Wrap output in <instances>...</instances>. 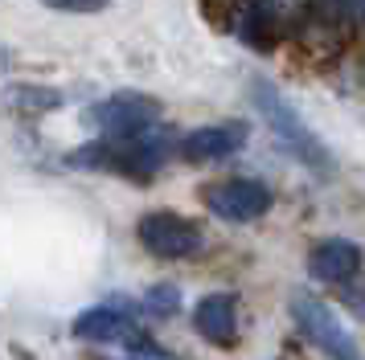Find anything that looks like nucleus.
Returning <instances> with one entry per match:
<instances>
[{"instance_id": "nucleus-1", "label": "nucleus", "mask_w": 365, "mask_h": 360, "mask_svg": "<svg viewBox=\"0 0 365 360\" xmlns=\"http://www.w3.org/2000/svg\"><path fill=\"white\" fill-rule=\"evenodd\" d=\"M250 102H255V111L267 119V127L275 131V139H279L299 164H308L312 172L329 176L332 172V152L324 147V139L304 123V115L283 98V90L275 86V82H267L263 74H255V78H250Z\"/></svg>"}, {"instance_id": "nucleus-2", "label": "nucleus", "mask_w": 365, "mask_h": 360, "mask_svg": "<svg viewBox=\"0 0 365 360\" xmlns=\"http://www.w3.org/2000/svg\"><path fill=\"white\" fill-rule=\"evenodd\" d=\"M168 156V144L156 135H135V139H95V144L74 147L66 156L70 168H91V172H119L132 180H148Z\"/></svg>"}, {"instance_id": "nucleus-3", "label": "nucleus", "mask_w": 365, "mask_h": 360, "mask_svg": "<svg viewBox=\"0 0 365 360\" xmlns=\"http://www.w3.org/2000/svg\"><path fill=\"white\" fill-rule=\"evenodd\" d=\"M160 111H165V107H160L156 98L140 95V90H119V95H111V98L91 102L83 111V123L95 127L103 139H135V135L156 131Z\"/></svg>"}, {"instance_id": "nucleus-4", "label": "nucleus", "mask_w": 365, "mask_h": 360, "mask_svg": "<svg viewBox=\"0 0 365 360\" xmlns=\"http://www.w3.org/2000/svg\"><path fill=\"white\" fill-rule=\"evenodd\" d=\"M292 319H296L299 336L308 344H316L329 360H361V348L353 340V332L345 327V319L324 299H316L312 291L292 295Z\"/></svg>"}, {"instance_id": "nucleus-5", "label": "nucleus", "mask_w": 365, "mask_h": 360, "mask_svg": "<svg viewBox=\"0 0 365 360\" xmlns=\"http://www.w3.org/2000/svg\"><path fill=\"white\" fill-rule=\"evenodd\" d=\"M135 238L140 245L148 250L152 258H193L205 250V233H201L197 221H189L181 213H168V209H156L148 217H140V226H135Z\"/></svg>"}, {"instance_id": "nucleus-6", "label": "nucleus", "mask_w": 365, "mask_h": 360, "mask_svg": "<svg viewBox=\"0 0 365 360\" xmlns=\"http://www.w3.org/2000/svg\"><path fill=\"white\" fill-rule=\"evenodd\" d=\"M271 189L263 180H250V176H234L222 180V184H210L205 189V209L222 217V221H255L271 209Z\"/></svg>"}, {"instance_id": "nucleus-7", "label": "nucleus", "mask_w": 365, "mask_h": 360, "mask_svg": "<svg viewBox=\"0 0 365 360\" xmlns=\"http://www.w3.org/2000/svg\"><path fill=\"white\" fill-rule=\"evenodd\" d=\"M250 139V127L247 123H210V127H197V131H189V135H181V156L185 160H222V156H234L238 147Z\"/></svg>"}, {"instance_id": "nucleus-8", "label": "nucleus", "mask_w": 365, "mask_h": 360, "mask_svg": "<svg viewBox=\"0 0 365 360\" xmlns=\"http://www.w3.org/2000/svg\"><path fill=\"white\" fill-rule=\"evenodd\" d=\"M193 332L217 348H230L238 340V299L226 291L201 295L197 307H193Z\"/></svg>"}, {"instance_id": "nucleus-9", "label": "nucleus", "mask_w": 365, "mask_h": 360, "mask_svg": "<svg viewBox=\"0 0 365 360\" xmlns=\"http://www.w3.org/2000/svg\"><path fill=\"white\" fill-rule=\"evenodd\" d=\"M74 336L91 344H132L140 336V327L119 303H99V307H86L74 319Z\"/></svg>"}, {"instance_id": "nucleus-10", "label": "nucleus", "mask_w": 365, "mask_h": 360, "mask_svg": "<svg viewBox=\"0 0 365 360\" xmlns=\"http://www.w3.org/2000/svg\"><path fill=\"white\" fill-rule=\"evenodd\" d=\"M308 270L320 282H353L361 270V245L349 238H324L308 254Z\"/></svg>"}, {"instance_id": "nucleus-11", "label": "nucleus", "mask_w": 365, "mask_h": 360, "mask_svg": "<svg viewBox=\"0 0 365 360\" xmlns=\"http://www.w3.org/2000/svg\"><path fill=\"white\" fill-rule=\"evenodd\" d=\"M4 107L17 115H50L58 107H66V90L37 86V82H9L4 86Z\"/></svg>"}, {"instance_id": "nucleus-12", "label": "nucleus", "mask_w": 365, "mask_h": 360, "mask_svg": "<svg viewBox=\"0 0 365 360\" xmlns=\"http://www.w3.org/2000/svg\"><path fill=\"white\" fill-rule=\"evenodd\" d=\"M144 307H148L152 315H177V311H181V287H173V282H156V287H148Z\"/></svg>"}, {"instance_id": "nucleus-13", "label": "nucleus", "mask_w": 365, "mask_h": 360, "mask_svg": "<svg viewBox=\"0 0 365 360\" xmlns=\"http://www.w3.org/2000/svg\"><path fill=\"white\" fill-rule=\"evenodd\" d=\"M128 360H177V356H173L168 348H160V344H152L148 336L140 332V336L128 344Z\"/></svg>"}, {"instance_id": "nucleus-14", "label": "nucleus", "mask_w": 365, "mask_h": 360, "mask_svg": "<svg viewBox=\"0 0 365 360\" xmlns=\"http://www.w3.org/2000/svg\"><path fill=\"white\" fill-rule=\"evenodd\" d=\"M41 4H50L58 13H103L111 0H41Z\"/></svg>"}, {"instance_id": "nucleus-15", "label": "nucleus", "mask_w": 365, "mask_h": 360, "mask_svg": "<svg viewBox=\"0 0 365 360\" xmlns=\"http://www.w3.org/2000/svg\"><path fill=\"white\" fill-rule=\"evenodd\" d=\"M349 307L357 311V315H365V287H361V291H353V295H349Z\"/></svg>"}, {"instance_id": "nucleus-16", "label": "nucleus", "mask_w": 365, "mask_h": 360, "mask_svg": "<svg viewBox=\"0 0 365 360\" xmlns=\"http://www.w3.org/2000/svg\"><path fill=\"white\" fill-rule=\"evenodd\" d=\"M349 21H365V0H349Z\"/></svg>"}, {"instance_id": "nucleus-17", "label": "nucleus", "mask_w": 365, "mask_h": 360, "mask_svg": "<svg viewBox=\"0 0 365 360\" xmlns=\"http://www.w3.org/2000/svg\"><path fill=\"white\" fill-rule=\"evenodd\" d=\"M4 65H9V49L0 46V74H4Z\"/></svg>"}]
</instances>
